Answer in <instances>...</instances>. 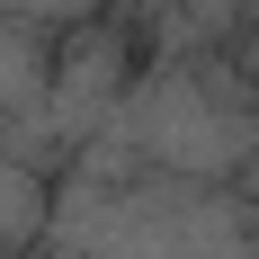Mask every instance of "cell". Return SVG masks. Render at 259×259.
Instances as JSON below:
<instances>
[{
	"label": "cell",
	"instance_id": "obj_1",
	"mask_svg": "<svg viewBox=\"0 0 259 259\" xmlns=\"http://www.w3.org/2000/svg\"><path fill=\"white\" fill-rule=\"evenodd\" d=\"M259 161V80L241 63H152L134 72L125 107L107 116V134L72 161V179H197L233 188Z\"/></svg>",
	"mask_w": 259,
	"mask_h": 259
},
{
	"label": "cell",
	"instance_id": "obj_3",
	"mask_svg": "<svg viewBox=\"0 0 259 259\" xmlns=\"http://www.w3.org/2000/svg\"><path fill=\"white\" fill-rule=\"evenodd\" d=\"M54 241V179L36 170V161L0 152V250L9 259H36Z\"/></svg>",
	"mask_w": 259,
	"mask_h": 259
},
{
	"label": "cell",
	"instance_id": "obj_4",
	"mask_svg": "<svg viewBox=\"0 0 259 259\" xmlns=\"http://www.w3.org/2000/svg\"><path fill=\"white\" fill-rule=\"evenodd\" d=\"M36 259H80V250H36Z\"/></svg>",
	"mask_w": 259,
	"mask_h": 259
},
{
	"label": "cell",
	"instance_id": "obj_2",
	"mask_svg": "<svg viewBox=\"0 0 259 259\" xmlns=\"http://www.w3.org/2000/svg\"><path fill=\"white\" fill-rule=\"evenodd\" d=\"M80 259H259V206L197 179H63L54 241Z\"/></svg>",
	"mask_w": 259,
	"mask_h": 259
}]
</instances>
